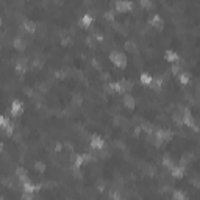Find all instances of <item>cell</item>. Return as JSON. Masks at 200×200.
Returning <instances> with one entry per match:
<instances>
[{
  "instance_id": "1",
  "label": "cell",
  "mask_w": 200,
  "mask_h": 200,
  "mask_svg": "<svg viewBox=\"0 0 200 200\" xmlns=\"http://www.w3.org/2000/svg\"><path fill=\"white\" fill-rule=\"evenodd\" d=\"M109 59H111L117 67H125V64H127V57L120 52H113L109 55Z\"/></svg>"
},
{
  "instance_id": "2",
  "label": "cell",
  "mask_w": 200,
  "mask_h": 200,
  "mask_svg": "<svg viewBox=\"0 0 200 200\" xmlns=\"http://www.w3.org/2000/svg\"><path fill=\"white\" fill-rule=\"evenodd\" d=\"M103 146H105V142H103V139L100 136H92L91 138V147L95 149V150H102Z\"/></svg>"
},
{
  "instance_id": "3",
  "label": "cell",
  "mask_w": 200,
  "mask_h": 200,
  "mask_svg": "<svg viewBox=\"0 0 200 200\" xmlns=\"http://www.w3.org/2000/svg\"><path fill=\"white\" fill-rule=\"evenodd\" d=\"M133 8V3L132 2H116V10L120 11V13H125L128 10Z\"/></svg>"
},
{
  "instance_id": "4",
  "label": "cell",
  "mask_w": 200,
  "mask_h": 200,
  "mask_svg": "<svg viewBox=\"0 0 200 200\" xmlns=\"http://www.w3.org/2000/svg\"><path fill=\"white\" fill-rule=\"evenodd\" d=\"M24 111V105H22V102H19V100H14L13 102V105H11V113L17 116Z\"/></svg>"
},
{
  "instance_id": "5",
  "label": "cell",
  "mask_w": 200,
  "mask_h": 200,
  "mask_svg": "<svg viewBox=\"0 0 200 200\" xmlns=\"http://www.w3.org/2000/svg\"><path fill=\"white\" fill-rule=\"evenodd\" d=\"M22 30L28 31V33H34V31L38 30V27H36V24H34V22H31V20H24Z\"/></svg>"
},
{
  "instance_id": "6",
  "label": "cell",
  "mask_w": 200,
  "mask_h": 200,
  "mask_svg": "<svg viewBox=\"0 0 200 200\" xmlns=\"http://www.w3.org/2000/svg\"><path fill=\"white\" fill-rule=\"evenodd\" d=\"M149 24L153 25V27H156V28H161V27H163V19L158 16V14H153V16L149 19Z\"/></svg>"
},
{
  "instance_id": "7",
  "label": "cell",
  "mask_w": 200,
  "mask_h": 200,
  "mask_svg": "<svg viewBox=\"0 0 200 200\" xmlns=\"http://www.w3.org/2000/svg\"><path fill=\"white\" fill-rule=\"evenodd\" d=\"M164 58H166L169 63H177L178 59V53L174 52V50H166V53H164Z\"/></svg>"
},
{
  "instance_id": "8",
  "label": "cell",
  "mask_w": 200,
  "mask_h": 200,
  "mask_svg": "<svg viewBox=\"0 0 200 200\" xmlns=\"http://www.w3.org/2000/svg\"><path fill=\"white\" fill-rule=\"evenodd\" d=\"M123 105H125L127 108H130V109H133L135 108V99L130 94H125L123 95Z\"/></svg>"
},
{
  "instance_id": "9",
  "label": "cell",
  "mask_w": 200,
  "mask_h": 200,
  "mask_svg": "<svg viewBox=\"0 0 200 200\" xmlns=\"http://www.w3.org/2000/svg\"><path fill=\"white\" fill-rule=\"evenodd\" d=\"M170 172H172V175H174V177L181 178L183 177V172H184V167L183 166H174V167L170 169Z\"/></svg>"
},
{
  "instance_id": "10",
  "label": "cell",
  "mask_w": 200,
  "mask_h": 200,
  "mask_svg": "<svg viewBox=\"0 0 200 200\" xmlns=\"http://www.w3.org/2000/svg\"><path fill=\"white\" fill-rule=\"evenodd\" d=\"M141 83L142 85H152V81H153V77H152L150 74H147V72H144V74H141Z\"/></svg>"
},
{
  "instance_id": "11",
  "label": "cell",
  "mask_w": 200,
  "mask_h": 200,
  "mask_svg": "<svg viewBox=\"0 0 200 200\" xmlns=\"http://www.w3.org/2000/svg\"><path fill=\"white\" fill-rule=\"evenodd\" d=\"M13 45H14L17 50H22V49H25V41L17 36V38H14V41H13Z\"/></svg>"
},
{
  "instance_id": "12",
  "label": "cell",
  "mask_w": 200,
  "mask_h": 200,
  "mask_svg": "<svg viewBox=\"0 0 200 200\" xmlns=\"http://www.w3.org/2000/svg\"><path fill=\"white\" fill-rule=\"evenodd\" d=\"M92 20H94L92 16L86 13V14L81 17V25H83V27H91V25H92Z\"/></svg>"
},
{
  "instance_id": "13",
  "label": "cell",
  "mask_w": 200,
  "mask_h": 200,
  "mask_svg": "<svg viewBox=\"0 0 200 200\" xmlns=\"http://www.w3.org/2000/svg\"><path fill=\"white\" fill-rule=\"evenodd\" d=\"M22 186H24V192H30V194H31V192H34V191H38V189H39V188H38V186H34V184H31L30 181H27V183H24Z\"/></svg>"
},
{
  "instance_id": "14",
  "label": "cell",
  "mask_w": 200,
  "mask_h": 200,
  "mask_svg": "<svg viewBox=\"0 0 200 200\" xmlns=\"http://www.w3.org/2000/svg\"><path fill=\"white\" fill-rule=\"evenodd\" d=\"M178 80H180V83H181V85H188V83H189V74L181 72L180 75H178Z\"/></svg>"
},
{
  "instance_id": "15",
  "label": "cell",
  "mask_w": 200,
  "mask_h": 200,
  "mask_svg": "<svg viewBox=\"0 0 200 200\" xmlns=\"http://www.w3.org/2000/svg\"><path fill=\"white\" fill-rule=\"evenodd\" d=\"M163 164H164V166H166V167H169V169H172V167H174L175 166V164H174V161H172L170 160V158H163Z\"/></svg>"
},
{
  "instance_id": "16",
  "label": "cell",
  "mask_w": 200,
  "mask_h": 200,
  "mask_svg": "<svg viewBox=\"0 0 200 200\" xmlns=\"http://www.w3.org/2000/svg\"><path fill=\"white\" fill-rule=\"evenodd\" d=\"M174 199L175 200H186V196L181 191H174Z\"/></svg>"
},
{
  "instance_id": "17",
  "label": "cell",
  "mask_w": 200,
  "mask_h": 200,
  "mask_svg": "<svg viewBox=\"0 0 200 200\" xmlns=\"http://www.w3.org/2000/svg\"><path fill=\"white\" fill-rule=\"evenodd\" d=\"M34 169L39 170V172H44V170H45V166H44V163L38 161V163H34Z\"/></svg>"
},
{
  "instance_id": "18",
  "label": "cell",
  "mask_w": 200,
  "mask_h": 200,
  "mask_svg": "<svg viewBox=\"0 0 200 200\" xmlns=\"http://www.w3.org/2000/svg\"><path fill=\"white\" fill-rule=\"evenodd\" d=\"M103 16H105V19L106 20H111V22H113V20H114V13L113 11H105V14H103Z\"/></svg>"
},
{
  "instance_id": "19",
  "label": "cell",
  "mask_w": 200,
  "mask_h": 200,
  "mask_svg": "<svg viewBox=\"0 0 200 200\" xmlns=\"http://www.w3.org/2000/svg\"><path fill=\"white\" fill-rule=\"evenodd\" d=\"M22 200H31V194H30V192H24Z\"/></svg>"
}]
</instances>
